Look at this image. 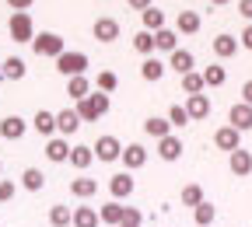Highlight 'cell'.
I'll use <instances>...</instances> for the list:
<instances>
[{
    "mask_svg": "<svg viewBox=\"0 0 252 227\" xmlns=\"http://www.w3.org/2000/svg\"><path fill=\"white\" fill-rule=\"evenodd\" d=\"M74 109H77L81 122H98V119L112 109V98H109V94H102V91H91L88 98H81Z\"/></svg>",
    "mask_w": 252,
    "mask_h": 227,
    "instance_id": "6da1fadb",
    "label": "cell"
},
{
    "mask_svg": "<svg viewBox=\"0 0 252 227\" xmlns=\"http://www.w3.org/2000/svg\"><path fill=\"white\" fill-rule=\"evenodd\" d=\"M88 67H91V59H88V53H81V49H67V53L56 56V70L67 77V81H70V77H84Z\"/></svg>",
    "mask_w": 252,
    "mask_h": 227,
    "instance_id": "7a4b0ae2",
    "label": "cell"
},
{
    "mask_svg": "<svg viewBox=\"0 0 252 227\" xmlns=\"http://www.w3.org/2000/svg\"><path fill=\"white\" fill-rule=\"evenodd\" d=\"M32 49H35V56H60L67 53V42H63V35H56V31H35V39H32Z\"/></svg>",
    "mask_w": 252,
    "mask_h": 227,
    "instance_id": "3957f363",
    "label": "cell"
},
{
    "mask_svg": "<svg viewBox=\"0 0 252 227\" xmlns=\"http://www.w3.org/2000/svg\"><path fill=\"white\" fill-rule=\"evenodd\" d=\"M7 28H11V39L14 42H32V39H35V21H32L28 11H14Z\"/></svg>",
    "mask_w": 252,
    "mask_h": 227,
    "instance_id": "277c9868",
    "label": "cell"
},
{
    "mask_svg": "<svg viewBox=\"0 0 252 227\" xmlns=\"http://www.w3.org/2000/svg\"><path fill=\"white\" fill-rule=\"evenodd\" d=\"M91 150H94V157H98V161H105V165H112V161L123 157V143H119V137H112V133L98 137V143H94Z\"/></svg>",
    "mask_w": 252,
    "mask_h": 227,
    "instance_id": "5b68a950",
    "label": "cell"
},
{
    "mask_svg": "<svg viewBox=\"0 0 252 227\" xmlns=\"http://www.w3.org/2000/svg\"><path fill=\"white\" fill-rule=\"evenodd\" d=\"M133 189H137V182H133L130 171H116V175L109 178V192H112V199H116V203L130 199V196H133Z\"/></svg>",
    "mask_w": 252,
    "mask_h": 227,
    "instance_id": "8992f818",
    "label": "cell"
},
{
    "mask_svg": "<svg viewBox=\"0 0 252 227\" xmlns=\"http://www.w3.org/2000/svg\"><path fill=\"white\" fill-rule=\"evenodd\" d=\"M81 126H84V122H81L77 109H60V112H56V133H60V137H67V140H70Z\"/></svg>",
    "mask_w": 252,
    "mask_h": 227,
    "instance_id": "52a82bcc",
    "label": "cell"
},
{
    "mask_svg": "<svg viewBox=\"0 0 252 227\" xmlns=\"http://www.w3.org/2000/svg\"><path fill=\"white\" fill-rule=\"evenodd\" d=\"M228 168H231V175L249 178V175H252V150H245V147L231 150V154H228Z\"/></svg>",
    "mask_w": 252,
    "mask_h": 227,
    "instance_id": "ba28073f",
    "label": "cell"
},
{
    "mask_svg": "<svg viewBox=\"0 0 252 227\" xmlns=\"http://www.w3.org/2000/svg\"><path fill=\"white\" fill-rule=\"evenodd\" d=\"M228 126H235L238 133H249V129H252V105L235 102V105H231V112H228Z\"/></svg>",
    "mask_w": 252,
    "mask_h": 227,
    "instance_id": "9c48e42d",
    "label": "cell"
},
{
    "mask_svg": "<svg viewBox=\"0 0 252 227\" xmlns=\"http://www.w3.org/2000/svg\"><path fill=\"white\" fill-rule=\"evenodd\" d=\"M119 161L126 165V171H137V168H144V165H147V147H144V143H126Z\"/></svg>",
    "mask_w": 252,
    "mask_h": 227,
    "instance_id": "30bf717a",
    "label": "cell"
},
{
    "mask_svg": "<svg viewBox=\"0 0 252 227\" xmlns=\"http://www.w3.org/2000/svg\"><path fill=\"white\" fill-rule=\"evenodd\" d=\"M91 35L98 39V42H105V46L116 42V39H119V21H116V18H98V21L91 25Z\"/></svg>",
    "mask_w": 252,
    "mask_h": 227,
    "instance_id": "8fae6325",
    "label": "cell"
},
{
    "mask_svg": "<svg viewBox=\"0 0 252 227\" xmlns=\"http://www.w3.org/2000/svg\"><path fill=\"white\" fill-rule=\"evenodd\" d=\"M28 126L32 122H25L21 115H4V119H0V137H4V140H21L28 133Z\"/></svg>",
    "mask_w": 252,
    "mask_h": 227,
    "instance_id": "7c38bea8",
    "label": "cell"
},
{
    "mask_svg": "<svg viewBox=\"0 0 252 227\" xmlns=\"http://www.w3.org/2000/svg\"><path fill=\"white\" fill-rule=\"evenodd\" d=\"M214 147L231 154V150H238V147H242V133H238L235 126H220L217 133H214Z\"/></svg>",
    "mask_w": 252,
    "mask_h": 227,
    "instance_id": "4fadbf2b",
    "label": "cell"
},
{
    "mask_svg": "<svg viewBox=\"0 0 252 227\" xmlns=\"http://www.w3.org/2000/svg\"><path fill=\"white\" fill-rule=\"evenodd\" d=\"M32 129H35L39 137L53 140V137H56V112H46V109H39L35 115H32Z\"/></svg>",
    "mask_w": 252,
    "mask_h": 227,
    "instance_id": "5bb4252c",
    "label": "cell"
},
{
    "mask_svg": "<svg viewBox=\"0 0 252 227\" xmlns=\"http://www.w3.org/2000/svg\"><path fill=\"white\" fill-rule=\"evenodd\" d=\"M168 67H172L179 77H186V74H193V67H196V56L189 53V49H175V53H168Z\"/></svg>",
    "mask_w": 252,
    "mask_h": 227,
    "instance_id": "9a60e30c",
    "label": "cell"
},
{
    "mask_svg": "<svg viewBox=\"0 0 252 227\" xmlns=\"http://www.w3.org/2000/svg\"><path fill=\"white\" fill-rule=\"evenodd\" d=\"M200 28H203L200 11H179V18H175V31H179V35H196Z\"/></svg>",
    "mask_w": 252,
    "mask_h": 227,
    "instance_id": "2e32d148",
    "label": "cell"
},
{
    "mask_svg": "<svg viewBox=\"0 0 252 227\" xmlns=\"http://www.w3.org/2000/svg\"><path fill=\"white\" fill-rule=\"evenodd\" d=\"M46 157L53 161V165L70 161V140H67V137H53V140H46Z\"/></svg>",
    "mask_w": 252,
    "mask_h": 227,
    "instance_id": "e0dca14e",
    "label": "cell"
},
{
    "mask_svg": "<svg viewBox=\"0 0 252 227\" xmlns=\"http://www.w3.org/2000/svg\"><path fill=\"white\" fill-rule=\"evenodd\" d=\"M158 157L168 161V165H172V161H179V157H182V137L168 133L165 140H158Z\"/></svg>",
    "mask_w": 252,
    "mask_h": 227,
    "instance_id": "ac0fdd59",
    "label": "cell"
},
{
    "mask_svg": "<svg viewBox=\"0 0 252 227\" xmlns=\"http://www.w3.org/2000/svg\"><path fill=\"white\" fill-rule=\"evenodd\" d=\"M186 112H189L193 122L207 119L210 115V98H207V94H189V98H186Z\"/></svg>",
    "mask_w": 252,
    "mask_h": 227,
    "instance_id": "d6986e66",
    "label": "cell"
},
{
    "mask_svg": "<svg viewBox=\"0 0 252 227\" xmlns=\"http://www.w3.org/2000/svg\"><path fill=\"white\" fill-rule=\"evenodd\" d=\"M165 70H168V63H161L158 56H147V59L140 63V77H144V81H151V84L161 81V77H165Z\"/></svg>",
    "mask_w": 252,
    "mask_h": 227,
    "instance_id": "ffe728a7",
    "label": "cell"
},
{
    "mask_svg": "<svg viewBox=\"0 0 252 227\" xmlns=\"http://www.w3.org/2000/svg\"><path fill=\"white\" fill-rule=\"evenodd\" d=\"M144 133L154 137V140H165V137L172 133V122H168L165 115H151V119H144Z\"/></svg>",
    "mask_w": 252,
    "mask_h": 227,
    "instance_id": "44dd1931",
    "label": "cell"
},
{
    "mask_svg": "<svg viewBox=\"0 0 252 227\" xmlns=\"http://www.w3.org/2000/svg\"><path fill=\"white\" fill-rule=\"evenodd\" d=\"M94 192H98V178L81 175V178H74V182H70V196H77V199H91Z\"/></svg>",
    "mask_w": 252,
    "mask_h": 227,
    "instance_id": "7402d4cb",
    "label": "cell"
},
{
    "mask_svg": "<svg viewBox=\"0 0 252 227\" xmlns=\"http://www.w3.org/2000/svg\"><path fill=\"white\" fill-rule=\"evenodd\" d=\"M210 46H214V56H220V59H228V56H235V53H238V39H235V35H228V31H220V35H217Z\"/></svg>",
    "mask_w": 252,
    "mask_h": 227,
    "instance_id": "603a6c76",
    "label": "cell"
},
{
    "mask_svg": "<svg viewBox=\"0 0 252 227\" xmlns=\"http://www.w3.org/2000/svg\"><path fill=\"white\" fill-rule=\"evenodd\" d=\"M123 213H126V206H123V203H116V199H109V203L98 210V220H102V224H109V227H119V224H123Z\"/></svg>",
    "mask_w": 252,
    "mask_h": 227,
    "instance_id": "cb8c5ba5",
    "label": "cell"
},
{
    "mask_svg": "<svg viewBox=\"0 0 252 227\" xmlns=\"http://www.w3.org/2000/svg\"><path fill=\"white\" fill-rule=\"evenodd\" d=\"M91 161H94V150H91L88 143L70 147V165H74L77 171H88V168H91Z\"/></svg>",
    "mask_w": 252,
    "mask_h": 227,
    "instance_id": "d4e9b609",
    "label": "cell"
},
{
    "mask_svg": "<svg viewBox=\"0 0 252 227\" xmlns=\"http://www.w3.org/2000/svg\"><path fill=\"white\" fill-rule=\"evenodd\" d=\"M154 49H161V53H175V49H179V31H175V28H161V31H154Z\"/></svg>",
    "mask_w": 252,
    "mask_h": 227,
    "instance_id": "484cf974",
    "label": "cell"
},
{
    "mask_svg": "<svg viewBox=\"0 0 252 227\" xmlns=\"http://www.w3.org/2000/svg\"><path fill=\"white\" fill-rule=\"evenodd\" d=\"M21 189H28V192H42V189H46V175H42L39 168H25V171H21Z\"/></svg>",
    "mask_w": 252,
    "mask_h": 227,
    "instance_id": "4316f807",
    "label": "cell"
},
{
    "mask_svg": "<svg viewBox=\"0 0 252 227\" xmlns=\"http://www.w3.org/2000/svg\"><path fill=\"white\" fill-rule=\"evenodd\" d=\"M49 224H53V227H70V224H74V210H70L67 203L49 206Z\"/></svg>",
    "mask_w": 252,
    "mask_h": 227,
    "instance_id": "83f0119b",
    "label": "cell"
},
{
    "mask_svg": "<svg viewBox=\"0 0 252 227\" xmlns=\"http://www.w3.org/2000/svg\"><path fill=\"white\" fill-rule=\"evenodd\" d=\"M98 210L94 206H74V227H98Z\"/></svg>",
    "mask_w": 252,
    "mask_h": 227,
    "instance_id": "f1b7e54d",
    "label": "cell"
},
{
    "mask_svg": "<svg viewBox=\"0 0 252 227\" xmlns=\"http://www.w3.org/2000/svg\"><path fill=\"white\" fill-rule=\"evenodd\" d=\"M193 220H196V227H210V224L217 220V206H214L210 199H203V203L193 210Z\"/></svg>",
    "mask_w": 252,
    "mask_h": 227,
    "instance_id": "f546056e",
    "label": "cell"
},
{
    "mask_svg": "<svg viewBox=\"0 0 252 227\" xmlns=\"http://www.w3.org/2000/svg\"><path fill=\"white\" fill-rule=\"evenodd\" d=\"M140 18H144V31H151V35L165 28V11H158V7H147Z\"/></svg>",
    "mask_w": 252,
    "mask_h": 227,
    "instance_id": "4dcf8cb0",
    "label": "cell"
},
{
    "mask_svg": "<svg viewBox=\"0 0 252 227\" xmlns=\"http://www.w3.org/2000/svg\"><path fill=\"white\" fill-rule=\"evenodd\" d=\"M28 74V63L21 59V56H11V59H4V77L7 81H21Z\"/></svg>",
    "mask_w": 252,
    "mask_h": 227,
    "instance_id": "1f68e13d",
    "label": "cell"
},
{
    "mask_svg": "<svg viewBox=\"0 0 252 227\" xmlns=\"http://www.w3.org/2000/svg\"><path fill=\"white\" fill-rule=\"evenodd\" d=\"M67 94H70L74 102L88 98V94H91V81H88V77H70V81H67Z\"/></svg>",
    "mask_w": 252,
    "mask_h": 227,
    "instance_id": "d6a6232c",
    "label": "cell"
},
{
    "mask_svg": "<svg viewBox=\"0 0 252 227\" xmlns=\"http://www.w3.org/2000/svg\"><path fill=\"white\" fill-rule=\"evenodd\" d=\"M224 81H228V70L220 67V63H210V67L203 70V84H207V87H220Z\"/></svg>",
    "mask_w": 252,
    "mask_h": 227,
    "instance_id": "836d02e7",
    "label": "cell"
},
{
    "mask_svg": "<svg viewBox=\"0 0 252 227\" xmlns=\"http://www.w3.org/2000/svg\"><path fill=\"white\" fill-rule=\"evenodd\" d=\"M203 199H207V196H203V185H196V182H193V185H182V206H193V210H196Z\"/></svg>",
    "mask_w": 252,
    "mask_h": 227,
    "instance_id": "e575fe53",
    "label": "cell"
},
{
    "mask_svg": "<svg viewBox=\"0 0 252 227\" xmlns=\"http://www.w3.org/2000/svg\"><path fill=\"white\" fill-rule=\"evenodd\" d=\"M133 49H137V53H140L144 59H147V56H154V35H151V31H144V28H140L137 35H133Z\"/></svg>",
    "mask_w": 252,
    "mask_h": 227,
    "instance_id": "d590c367",
    "label": "cell"
},
{
    "mask_svg": "<svg viewBox=\"0 0 252 227\" xmlns=\"http://www.w3.org/2000/svg\"><path fill=\"white\" fill-rule=\"evenodd\" d=\"M203 87H207V84H203V74H196V70L182 77V91H186V98H189V94H203Z\"/></svg>",
    "mask_w": 252,
    "mask_h": 227,
    "instance_id": "8d00e7d4",
    "label": "cell"
},
{
    "mask_svg": "<svg viewBox=\"0 0 252 227\" xmlns=\"http://www.w3.org/2000/svg\"><path fill=\"white\" fill-rule=\"evenodd\" d=\"M165 119L172 122V129H182V126H189V122H193V119H189V112H186V105H172Z\"/></svg>",
    "mask_w": 252,
    "mask_h": 227,
    "instance_id": "74e56055",
    "label": "cell"
},
{
    "mask_svg": "<svg viewBox=\"0 0 252 227\" xmlns=\"http://www.w3.org/2000/svg\"><path fill=\"white\" fill-rule=\"evenodd\" d=\"M116 87H119V77H116L112 70H102V74H98V87H94V91H102V94H112Z\"/></svg>",
    "mask_w": 252,
    "mask_h": 227,
    "instance_id": "f35d334b",
    "label": "cell"
},
{
    "mask_svg": "<svg viewBox=\"0 0 252 227\" xmlns=\"http://www.w3.org/2000/svg\"><path fill=\"white\" fill-rule=\"evenodd\" d=\"M144 224V213L137 210V206H126V213H123V224L119 227H140Z\"/></svg>",
    "mask_w": 252,
    "mask_h": 227,
    "instance_id": "ab89813d",
    "label": "cell"
},
{
    "mask_svg": "<svg viewBox=\"0 0 252 227\" xmlns=\"http://www.w3.org/2000/svg\"><path fill=\"white\" fill-rule=\"evenodd\" d=\"M11 199H14V182L0 178V203H11Z\"/></svg>",
    "mask_w": 252,
    "mask_h": 227,
    "instance_id": "60d3db41",
    "label": "cell"
},
{
    "mask_svg": "<svg viewBox=\"0 0 252 227\" xmlns=\"http://www.w3.org/2000/svg\"><path fill=\"white\" fill-rule=\"evenodd\" d=\"M238 46L252 53V25H245V28H242V35H238Z\"/></svg>",
    "mask_w": 252,
    "mask_h": 227,
    "instance_id": "b9f144b4",
    "label": "cell"
},
{
    "mask_svg": "<svg viewBox=\"0 0 252 227\" xmlns=\"http://www.w3.org/2000/svg\"><path fill=\"white\" fill-rule=\"evenodd\" d=\"M238 14L252 25V0H238Z\"/></svg>",
    "mask_w": 252,
    "mask_h": 227,
    "instance_id": "7bdbcfd3",
    "label": "cell"
},
{
    "mask_svg": "<svg viewBox=\"0 0 252 227\" xmlns=\"http://www.w3.org/2000/svg\"><path fill=\"white\" fill-rule=\"evenodd\" d=\"M126 4H130L133 11H140V14H144L147 7H154V0H126Z\"/></svg>",
    "mask_w": 252,
    "mask_h": 227,
    "instance_id": "ee69618b",
    "label": "cell"
},
{
    "mask_svg": "<svg viewBox=\"0 0 252 227\" xmlns=\"http://www.w3.org/2000/svg\"><path fill=\"white\" fill-rule=\"evenodd\" d=\"M7 4H11V11H28L35 0H7Z\"/></svg>",
    "mask_w": 252,
    "mask_h": 227,
    "instance_id": "f6af8a7d",
    "label": "cell"
},
{
    "mask_svg": "<svg viewBox=\"0 0 252 227\" xmlns=\"http://www.w3.org/2000/svg\"><path fill=\"white\" fill-rule=\"evenodd\" d=\"M242 102H245V105H252V81H245V84H242Z\"/></svg>",
    "mask_w": 252,
    "mask_h": 227,
    "instance_id": "bcb514c9",
    "label": "cell"
},
{
    "mask_svg": "<svg viewBox=\"0 0 252 227\" xmlns=\"http://www.w3.org/2000/svg\"><path fill=\"white\" fill-rule=\"evenodd\" d=\"M210 4H214V7H224V4H231V0H210Z\"/></svg>",
    "mask_w": 252,
    "mask_h": 227,
    "instance_id": "7dc6e473",
    "label": "cell"
},
{
    "mask_svg": "<svg viewBox=\"0 0 252 227\" xmlns=\"http://www.w3.org/2000/svg\"><path fill=\"white\" fill-rule=\"evenodd\" d=\"M0 77H4V63H0Z\"/></svg>",
    "mask_w": 252,
    "mask_h": 227,
    "instance_id": "c3c4849f",
    "label": "cell"
}]
</instances>
